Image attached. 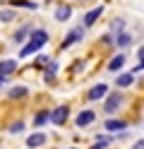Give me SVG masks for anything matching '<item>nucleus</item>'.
<instances>
[{"label":"nucleus","mask_w":144,"mask_h":149,"mask_svg":"<svg viewBox=\"0 0 144 149\" xmlns=\"http://www.w3.org/2000/svg\"><path fill=\"white\" fill-rule=\"evenodd\" d=\"M22 130H24V123H22V120H17V123H12L10 132H22Z\"/></svg>","instance_id":"4be33fe9"},{"label":"nucleus","mask_w":144,"mask_h":149,"mask_svg":"<svg viewBox=\"0 0 144 149\" xmlns=\"http://www.w3.org/2000/svg\"><path fill=\"white\" fill-rule=\"evenodd\" d=\"M122 26H125V19L120 17V19H113V24H111V29H113L115 34H120V31H122Z\"/></svg>","instance_id":"6ab92c4d"},{"label":"nucleus","mask_w":144,"mask_h":149,"mask_svg":"<svg viewBox=\"0 0 144 149\" xmlns=\"http://www.w3.org/2000/svg\"><path fill=\"white\" fill-rule=\"evenodd\" d=\"M55 72H58V63H48V68H46V82L48 84L55 79Z\"/></svg>","instance_id":"dca6fc26"},{"label":"nucleus","mask_w":144,"mask_h":149,"mask_svg":"<svg viewBox=\"0 0 144 149\" xmlns=\"http://www.w3.org/2000/svg\"><path fill=\"white\" fill-rule=\"evenodd\" d=\"M7 96L10 99H22V96H26V87H12L7 91Z\"/></svg>","instance_id":"f3484780"},{"label":"nucleus","mask_w":144,"mask_h":149,"mask_svg":"<svg viewBox=\"0 0 144 149\" xmlns=\"http://www.w3.org/2000/svg\"><path fill=\"white\" fill-rule=\"evenodd\" d=\"M43 144H46V132H34V135L26 137V147L29 149H38Z\"/></svg>","instance_id":"20e7f679"},{"label":"nucleus","mask_w":144,"mask_h":149,"mask_svg":"<svg viewBox=\"0 0 144 149\" xmlns=\"http://www.w3.org/2000/svg\"><path fill=\"white\" fill-rule=\"evenodd\" d=\"M106 130H111V132H118V130H122V127H127V123L125 120H106V125H103Z\"/></svg>","instance_id":"f8f14e48"},{"label":"nucleus","mask_w":144,"mask_h":149,"mask_svg":"<svg viewBox=\"0 0 144 149\" xmlns=\"http://www.w3.org/2000/svg\"><path fill=\"white\" fill-rule=\"evenodd\" d=\"M115 82H118V87H130L132 82H134V74L132 72H122V74H118V79H115Z\"/></svg>","instance_id":"ddd939ff"},{"label":"nucleus","mask_w":144,"mask_h":149,"mask_svg":"<svg viewBox=\"0 0 144 149\" xmlns=\"http://www.w3.org/2000/svg\"><path fill=\"white\" fill-rule=\"evenodd\" d=\"M94 111H82L79 116H77V125L79 127H84V125H89V123H94Z\"/></svg>","instance_id":"9d476101"},{"label":"nucleus","mask_w":144,"mask_h":149,"mask_svg":"<svg viewBox=\"0 0 144 149\" xmlns=\"http://www.w3.org/2000/svg\"><path fill=\"white\" fill-rule=\"evenodd\" d=\"M137 55H139V63H144V46H142V48L137 51Z\"/></svg>","instance_id":"393cba45"},{"label":"nucleus","mask_w":144,"mask_h":149,"mask_svg":"<svg viewBox=\"0 0 144 149\" xmlns=\"http://www.w3.org/2000/svg\"><path fill=\"white\" fill-rule=\"evenodd\" d=\"M0 19H3V22H12L15 19V10H3V12H0Z\"/></svg>","instance_id":"aec40b11"},{"label":"nucleus","mask_w":144,"mask_h":149,"mask_svg":"<svg viewBox=\"0 0 144 149\" xmlns=\"http://www.w3.org/2000/svg\"><path fill=\"white\" fill-rule=\"evenodd\" d=\"M29 29H31V26H22V29H19V31H17L15 36H12V39H15V41H24L26 36L31 34V31H29Z\"/></svg>","instance_id":"a211bd4d"},{"label":"nucleus","mask_w":144,"mask_h":149,"mask_svg":"<svg viewBox=\"0 0 144 149\" xmlns=\"http://www.w3.org/2000/svg\"><path fill=\"white\" fill-rule=\"evenodd\" d=\"M48 120H51V111H38L36 118H34V125H36V127H43Z\"/></svg>","instance_id":"9b49d317"},{"label":"nucleus","mask_w":144,"mask_h":149,"mask_svg":"<svg viewBox=\"0 0 144 149\" xmlns=\"http://www.w3.org/2000/svg\"><path fill=\"white\" fill-rule=\"evenodd\" d=\"M120 104H122V96L118 94V91H113V94H108V96H106V104H103V111H106V113H108V116H113L115 111L120 108Z\"/></svg>","instance_id":"f03ea898"},{"label":"nucleus","mask_w":144,"mask_h":149,"mask_svg":"<svg viewBox=\"0 0 144 149\" xmlns=\"http://www.w3.org/2000/svg\"><path fill=\"white\" fill-rule=\"evenodd\" d=\"M67 116H70V108H67V106H60V108L51 111V120H53L55 125H63L65 120H67Z\"/></svg>","instance_id":"7ed1b4c3"},{"label":"nucleus","mask_w":144,"mask_h":149,"mask_svg":"<svg viewBox=\"0 0 144 149\" xmlns=\"http://www.w3.org/2000/svg\"><path fill=\"white\" fill-rule=\"evenodd\" d=\"M82 36H84V29H82V26H77V29H72L70 34H67V39L63 41V48H67V46H72L74 41H79Z\"/></svg>","instance_id":"0eeeda50"},{"label":"nucleus","mask_w":144,"mask_h":149,"mask_svg":"<svg viewBox=\"0 0 144 149\" xmlns=\"http://www.w3.org/2000/svg\"><path fill=\"white\" fill-rule=\"evenodd\" d=\"M70 7H67V5H63V7H58V10H55V19L58 22H65V19H70Z\"/></svg>","instance_id":"2eb2a0df"},{"label":"nucleus","mask_w":144,"mask_h":149,"mask_svg":"<svg viewBox=\"0 0 144 149\" xmlns=\"http://www.w3.org/2000/svg\"><path fill=\"white\" fill-rule=\"evenodd\" d=\"M79 3H86V0H79Z\"/></svg>","instance_id":"a878e982"},{"label":"nucleus","mask_w":144,"mask_h":149,"mask_svg":"<svg viewBox=\"0 0 144 149\" xmlns=\"http://www.w3.org/2000/svg\"><path fill=\"white\" fill-rule=\"evenodd\" d=\"M70 149H77V147H70Z\"/></svg>","instance_id":"bb28decb"},{"label":"nucleus","mask_w":144,"mask_h":149,"mask_svg":"<svg viewBox=\"0 0 144 149\" xmlns=\"http://www.w3.org/2000/svg\"><path fill=\"white\" fill-rule=\"evenodd\" d=\"M108 142H111L108 137H99V142H96L91 149H106V147H108Z\"/></svg>","instance_id":"412c9836"},{"label":"nucleus","mask_w":144,"mask_h":149,"mask_svg":"<svg viewBox=\"0 0 144 149\" xmlns=\"http://www.w3.org/2000/svg\"><path fill=\"white\" fill-rule=\"evenodd\" d=\"M142 70H144V63H137V68L132 70V74H134V72H142Z\"/></svg>","instance_id":"5701e85b"},{"label":"nucleus","mask_w":144,"mask_h":149,"mask_svg":"<svg viewBox=\"0 0 144 149\" xmlns=\"http://www.w3.org/2000/svg\"><path fill=\"white\" fill-rule=\"evenodd\" d=\"M125 65V53H118V55H113V60L108 63V72H118L120 68Z\"/></svg>","instance_id":"1a4fd4ad"},{"label":"nucleus","mask_w":144,"mask_h":149,"mask_svg":"<svg viewBox=\"0 0 144 149\" xmlns=\"http://www.w3.org/2000/svg\"><path fill=\"white\" fill-rule=\"evenodd\" d=\"M15 70H17V63H15V60H3V63H0V79L10 77Z\"/></svg>","instance_id":"423d86ee"},{"label":"nucleus","mask_w":144,"mask_h":149,"mask_svg":"<svg viewBox=\"0 0 144 149\" xmlns=\"http://www.w3.org/2000/svg\"><path fill=\"white\" fill-rule=\"evenodd\" d=\"M46 43H48V31H43V29L31 31V39H29V41L22 46V51H19V58H29V55H34L38 48H43Z\"/></svg>","instance_id":"f257e3e1"},{"label":"nucleus","mask_w":144,"mask_h":149,"mask_svg":"<svg viewBox=\"0 0 144 149\" xmlns=\"http://www.w3.org/2000/svg\"><path fill=\"white\" fill-rule=\"evenodd\" d=\"M0 84H3V79H0Z\"/></svg>","instance_id":"cd10ccee"},{"label":"nucleus","mask_w":144,"mask_h":149,"mask_svg":"<svg viewBox=\"0 0 144 149\" xmlns=\"http://www.w3.org/2000/svg\"><path fill=\"white\" fill-rule=\"evenodd\" d=\"M115 43H118L120 48H127V46L132 43V36H130V34H125V31H120L118 36H115Z\"/></svg>","instance_id":"4468645a"},{"label":"nucleus","mask_w":144,"mask_h":149,"mask_svg":"<svg viewBox=\"0 0 144 149\" xmlns=\"http://www.w3.org/2000/svg\"><path fill=\"white\" fill-rule=\"evenodd\" d=\"M132 149H144V137H142V139H139V142H137V144H134Z\"/></svg>","instance_id":"b1692460"},{"label":"nucleus","mask_w":144,"mask_h":149,"mask_svg":"<svg viewBox=\"0 0 144 149\" xmlns=\"http://www.w3.org/2000/svg\"><path fill=\"white\" fill-rule=\"evenodd\" d=\"M86 96H89V101H99V99H103V96H108V87H106V84H96Z\"/></svg>","instance_id":"39448f33"},{"label":"nucleus","mask_w":144,"mask_h":149,"mask_svg":"<svg viewBox=\"0 0 144 149\" xmlns=\"http://www.w3.org/2000/svg\"><path fill=\"white\" fill-rule=\"evenodd\" d=\"M101 12H103V7H94V10H89V12L84 15V26H91V24L101 17Z\"/></svg>","instance_id":"6e6552de"}]
</instances>
